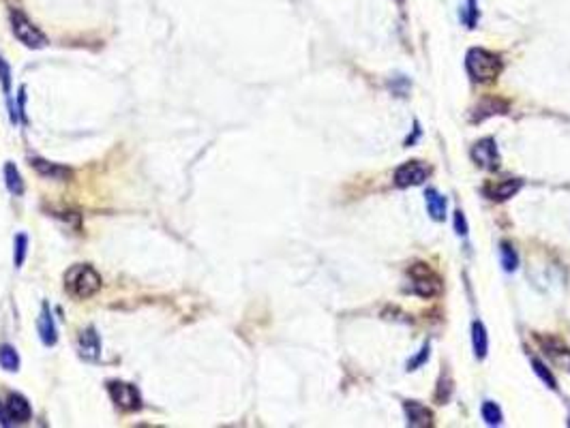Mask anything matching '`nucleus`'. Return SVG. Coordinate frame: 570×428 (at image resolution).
<instances>
[{"label": "nucleus", "instance_id": "1", "mask_svg": "<svg viewBox=\"0 0 570 428\" xmlns=\"http://www.w3.org/2000/svg\"><path fill=\"white\" fill-rule=\"evenodd\" d=\"M465 67H467V73L474 82L484 84V82H493L502 73L504 63H502V56H497L489 50L472 48L465 56Z\"/></svg>", "mask_w": 570, "mask_h": 428}, {"label": "nucleus", "instance_id": "2", "mask_svg": "<svg viewBox=\"0 0 570 428\" xmlns=\"http://www.w3.org/2000/svg\"><path fill=\"white\" fill-rule=\"evenodd\" d=\"M65 285H67V289H69V293L73 298L86 300V298H93L101 289L103 281H101V276L97 274L95 268L86 266V263H78L67 272Z\"/></svg>", "mask_w": 570, "mask_h": 428}, {"label": "nucleus", "instance_id": "3", "mask_svg": "<svg viewBox=\"0 0 570 428\" xmlns=\"http://www.w3.org/2000/svg\"><path fill=\"white\" fill-rule=\"evenodd\" d=\"M11 26H14V35L18 37V41L24 43L26 48L41 50L48 46L46 35L37 26H33V22L22 11H11Z\"/></svg>", "mask_w": 570, "mask_h": 428}, {"label": "nucleus", "instance_id": "4", "mask_svg": "<svg viewBox=\"0 0 570 428\" xmlns=\"http://www.w3.org/2000/svg\"><path fill=\"white\" fill-rule=\"evenodd\" d=\"M431 176V167L423 161H408L395 172V184L399 189H410L423 184Z\"/></svg>", "mask_w": 570, "mask_h": 428}, {"label": "nucleus", "instance_id": "5", "mask_svg": "<svg viewBox=\"0 0 570 428\" xmlns=\"http://www.w3.org/2000/svg\"><path fill=\"white\" fill-rule=\"evenodd\" d=\"M108 392L120 409H125V411H140L142 409V396H140L135 385L125 383V381H110Z\"/></svg>", "mask_w": 570, "mask_h": 428}, {"label": "nucleus", "instance_id": "6", "mask_svg": "<svg viewBox=\"0 0 570 428\" xmlns=\"http://www.w3.org/2000/svg\"><path fill=\"white\" fill-rule=\"evenodd\" d=\"M412 283H414V291L423 298H431L440 291V278L431 272V268L427 263H416L410 270Z\"/></svg>", "mask_w": 570, "mask_h": 428}, {"label": "nucleus", "instance_id": "7", "mask_svg": "<svg viewBox=\"0 0 570 428\" xmlns=\"http://www.w3.org/2000/svg\"><path fill=\"white\" fill-rule=\"evenodd\" d=\"M472 159L484 169H497L499 167V152H497V146H495V142L491 137L489 140H480L472 148Z\"/></svg>", "mask_w": 570, "mask_h": 428}, {"label": "nucleus", "instance_id": "8", "mask_svg": "<svg viewBox=\"0 0 570 428\" xmlns=\"http://www.w3.org/2000/svg\"><path fill=\"white\" fill-rule=\"evenodd\" d=\"M5 411H7V417H9V424H22V422H28L31 415H33V409H31V402L22 396V394H11L9 400L5 402Z\"/></svg>", "mask_w": 570, "mask_h": 428}, {"label": "nucleus", "instance_id": "9", "mask_svg": "<svg viewBox=\"0 0 570 428\" xmlns=\"http://www.w3.org/2000/svg\"><path fill=\"white\" fill-rule=\"evenodd\" d=\"M523 187V182L519 178H508V180H502V182H489L484 187V195L491 197L493 202H506L510 199L519 189Z\"/></svg>", "mask_w": 570, "mask_h": 428}, {"label": "nucleus", "instance_id": "10", "mask_svg": "<svg viewBox=\"0 0 570 428\" xmlns=\"http://www.w3.org/2000/svg\"><path fill=\"white\" fill-rule=\"evenodd\" d=\"M403 411H405V417H408L410 426H416V428L433 426V413H431L429 407H425L420 402H414V400H405Z\"/></svg>", "mask_w": 570, "mask_h": 428}, {"label": "nucleus", "instance_id": "11", "mask_svg": "<svg viewBox=\"0 0 570 428\" xmlns=\"http://www.w3.org/2000/svg\"><path fill=\"white\" fill-rule=\"evenodd\" d=\"M78 347H80V355H82L84 360H97L99 353H101V340H99L97 330H95V328H86V330L80 334Z\"/></svg>", "mask_w": 570, "mask_h": 428}, {"label": "nucleus", "instance_id": "12", "mask_svg": "<svg viewBox=\"0 0 570 428\" xmlns=\"http://www.w3.org/2000/svg\"><path fill=\"white\" fill-rule=\"evenodd\" d=\"M37 328H39L41 343H43L46 347H52V345H56V340H58V332H56V323H54V317H52V313H50V306H48V304H43V308H41V315H39V323H37Z\"/></svg>", "mask_w": 570, "mask_h": 428}, {"label": "nucleus", "instance_id": "13", "mask_svg": "<svg viewBox=\"0 0 570 428\" xmlns=\"http://www.w3.org/2000/svg\"><path fill=\"white\" fill-rule=\"evenodd\" d=\"M544 353L553 360V364L561 366L564 370H570V349H566L561 343L557 340H544L542 343Z\"/></svg>", "mask_w": 570, "mask_h": 428}, {"label": "nucleus", "instance_id": "14", "mask_svg": "<svg viewBox=\"0 0 570 428\" xmlns=\"http://www.w3.org/2000/svg\"><path fill=\"white\" fill-rule=\"evenodd\" d=\"M425 202H427V210H429L431 219H435V221H444L446 219V197L440 191L429 189L425 193Z\"/></svg>", "mask_w": 570, "mask_h": 428}, {"label": "nucleus", "instance_id": "15", "mask_svg": "<svg viewBox=\"0 0 570 428\" xmlns=\"http://www.w3.org/2000/svg\"><path fill=\"white\" fill-rule=\"evenodd\" d=\"M472 345H474L476 357L482 360L487 355V349H489V338H487V328L480 321L472 323Z\"/></svg>", "mask_w": 570, "mask_h": 428}, {"label": "nucleus", "instance_id": "16", "mask_svg": "<svg viewBox=\"0 0 570 428\" xmlns=\"http://www.w3.org/2000/svg\"><path fill=\"white\" fill-rule=\"evenodd\" d=\"M33 165H35V169H37L39 174L50 176V178H54V180H63V178H67V176L71 174L69 169L58 167V165H52V163H48V161H43V159H33Z\"/></svg>", "mask_w": 570, "mask_h": 428}, {"label": "nucleus", "instance_id": "17", "mask_svg": "<svg viewBox=\"0 0 570 428\" xmlns=\"http://www.w3.org/2000/svg\"><path fill=\"white\" fill-rule=\"evenodd\" d=\"M5 182H7V189L14 193V195H22L24 193V180L18 172V167L14 163H7L5 165Z\"/></svg>", "mask_w": 570, "mask_h": 428}, {"label": "nucleus", "instance_id": "18", "mask_svg": "<svg viewBox=\"0 0 570 428\" xmlns=\"http://www.w3.org/2000/svg\"><path fill=\"white\" fill-rule=\"evenodd\" d=\"M499 257H502V266H504L506 272H514L519 268V255H517V251L512 249L510 242H502Z\"/></svg>", "mask_w": 570, "mask_h": 428}, {"label": "nucleus", "instance_id": "19", "mask_svg": "<svg viewBox=\"0 0 570 428\" xmlns=\"http://www.w3.org/2000/svg\"><path fill=\"white\" fill-rule=\"evenodd\" d=\"M0 366L9 372H16L18 366H20V357H18V351L9 345H3L0 347Z\"/></svg>", "mask_w": 570, "mask_h": 428}, {"label": "nucleus", "instance_id": "20", "mask_svg": "<svg viewBox=\"0 0 570 428\" xmlns=\"http://www.w3.org/2000/svg\"><path fill=\"white\" fill-rule=\"evenodd\" d=\"M482 417H484V422H487L489 426H497V424H502V419H504L502 409H499L497 402H493V400L482 402Z\"/></svg>", "mask_w": 570, "mask_h": 428}, {"label": "nucleus", "instance_id": "21", "mask_svg": "<svg viewBox=\"0 0 570 428\" xmlns=\"http://www.w3.org/2000/svg\"><path fill=\"white\" fill-rule=\"evenodd\" d=\"M504 110H506V103H502V101H482L480 108H476V112H480V114H476L474 120L489 118L493 114H504Z\"/></svg>", "mask_w": 570, "mask_h": 428}, {"label": "nucleus", "instance_id": "22", "mask_svg": "<svg viewBox=\"0 0 570 428\" xmlns=\"http://www.w3.org/2000/svg\"><path fill=\"white\" fill-rule=\"evenodd\" d=\"M461 22L467 28H474L476 26V22H478V5H476V0H465V7H463V14H461Z\"/></svg>", "mask_w": 570, "mask_h": 428}, {"label": "nucleus", "instance_id": "23", "mask_svg": "<svg viewBox=\"0 0 570 428\" xmlns=\"http://www.w3.org/2000/svg\"><path fill=\"white\" fill-rule=\"evenodd\" d=\"M532 366H534V372H536V375H538V377H540V379L546 383V387H551V390H555V387H557V381H555L553 372H551V370H549V368H546V366L540 362V360H534V362H532Z\"/></svg>", "mask_w": 570, "mask_h": 428}, {"label": "nucleus", "instance_id": "24", "mask_svg": "<svg viewBox=\"0 0 570 428\" xmlns=\"http://www.w3.org/2000/svg\"><path fill=\"white\" fill-rule=\"evenodd\" d=\"M26 249H28V238H26V234H20L16 238V255H14L16 268H22V263L26 259Z\"/></svg>", "mask_w": 570, "mask_h": 428}, {"label": "nucleus", "instance_id": "25", "mask_svg": "<svg viewBox=\"0 0 570 428\" xmlns=\"http://www.w3.org/2000/svg\"><path fill=\"white\" fill-rule=\"evenodd\" d=\"M452 394V381H448L446 375L440 377V383H437V400L440 402H446Z\"/></svg>", "mask_w": 570, "mask_h": 428}, {"label": "nucleus", "instance_id": "26", "mask_svg": "<svg viewBox=\"0 0 570 428\" xmlns=\"http://www.w3.org/2000/svg\"><path fill=\"white\" fill-rule=\"evenodd\" d=\"M0 82H3V90L9 97V86H11V69L5 58H0Z\"/></svg>", "mask_w": 570, "mask_h": 428}, {"label": "nucleus", "instance_id": "27", "mask_svg": "<svg viewBox=\"0 0 570 428\" xmlns=\"http://www.w3.org/2000/svg\"><path fill=\"white\" fill-rule=\"evenodd\" d=\"M427 360H429V345H425V347L418 351V355H414V357L408 362V370H416V368H420Z\"/></svg>", "mask_w": 570, "mask_h": 428}, {"label": "nucleus", "instance_id": "28", "mask_svg": "<svg viewBox=\"0 0 570 428\" xmlns=\"http://www.w3.org/2000/svg\"><path fill=\"white\" fill-rule=\"evenodd\" d=\"M452 225H455V231H457L459 236H467V221H465V216H463L461 210L455 212V221H452Z\"/></svg>", "mask_w": 570, "mask_h": 428}, {"label": "nucleus", "instance_id": "29", "mask_svg": "<svg viewBox=\"0 0 570 428\" xmlns=\"http://www.w3.org/2000/svg\"><path fill=\"white\" fill-rule=\"evenodd\" d=\"M418 137H420V127H418V122H416V125H414V131H412V135H410V140L405 142V146L410 148V146H412V142H414V140H418Z\"/></svg>", "mask_w": 570, "mask_h": 428}]
</instances>
